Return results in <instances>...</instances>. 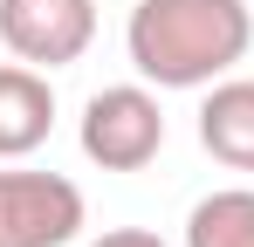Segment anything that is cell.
I'll list each match as a JSON object with an SVG mask.
<instances>
[{
	"label": "cell",
	"instance_id": "6da1fadb",
	"mask_svg": "<svg viewBox=\"0 0 254 247\" xmlns=\"http://www.w3.org/2000/svg\"><path fill=\"white\" fill-rule=\"evenodd\" d=\"M254 48L248 0H137L124 21V55L151 89H206L234 76Z\"/></svg>",
	"mask_w": 254,
	"mask_h": 247
},
{
	"label": "cell",
	"instance_id": "7a4b0ae2",
	"mask_svg": "<svg viewBox=\"0 0 254 247\" xmlns=\"http://www.w3.org/2000/svg\"><path fill=\"white\" fill-rule=\"evenodd\" d=\"M76 144L103 172H144L165 151V110H158L151 82H110V89H96L83 103Z\"/></svg>",
	"mask_w": 254,
	"mask_h": 247
},
{
	"label": "cell",
	"instance_id": "3957f363",
	"mask_svg": "<svg viewBox=\"0 0 254 247\" xmlns=\"http://www.w3.org/2000/svg\"><path fill=\"white\" fill-rule=\"evenodd\" d=\"M89 206L62 172H0V247H69Z\"/></svg>",
	"mask_w": 254,
	"mask_h": 247
},
{
	"label": "cell",
	"instance_id": "277c9868",
	"mask_svg": "<svg viewBox=\"0 0 254 247\" xmlns=\"http://www.w3.org/2000/svg\"><path fill=\"white\" fill-rule=\"evenodd\" d=\"M0 41L28 69H69L96 41V0H0Z\"/></svg>",
	"mask_w": 254,
	"mask_h": 247
},
{
	"label": "cell",
	"instance_id": "5b68a950",
	"mask_svg": "<svg viewBox=\"0 0 254 247\" xmlns=\"http://www.w3.org/2000/svg\"><path fill=\"white\" fill-rule=\"evenodd\" d=\"M48 130H55V82H48V69L0 62V158L42 151Z\"/></svg>",
	"mask_w": 254,
	"mask_h": 247
},
{
	"label": "cell",
	"instance_id": "8992f818",
	"mask_svg": "<svg viewBox=\"0 0 254 247\" xmlns=\"http://www.w3.org/2000/svg\"><path fill=\"white\" fill-rule=\"evenodd\" d=\"M199 144L227 172H254V76H220L206 82L199 103Z\"/></svg>",
	"mask_w": 254,
	"mask_h": 247
},
{
	"label": "cell",
	"instance_id": "52a82bcc",
	"mask_svg": "<svg viewBox=\"0 0 254 247\" xmlns=\"http://www.w3.org/2000/svg\"><path fill=\"white\" fill-rule=\"evenodd\" d=\"M186 247H254V185H220L186 213Z\"/></svg>",
	"mask_w": 254,
	"mask_h": 247
},
{
	"label": "cell",
	"instance_id": "ba28073f",
	"mask_svg": "<svg viewBox=\"0 0 254 247\" xmlns=\"http://www.w3.org/2000/svg\"><path fill=\"white\" fill-rule=\"evenodd\" d=\"M89 247H165V241H158L151 227H103Z\"/></svg>",
	"mask_w": 254,
	"mask_h": 247
}]
</instances>
